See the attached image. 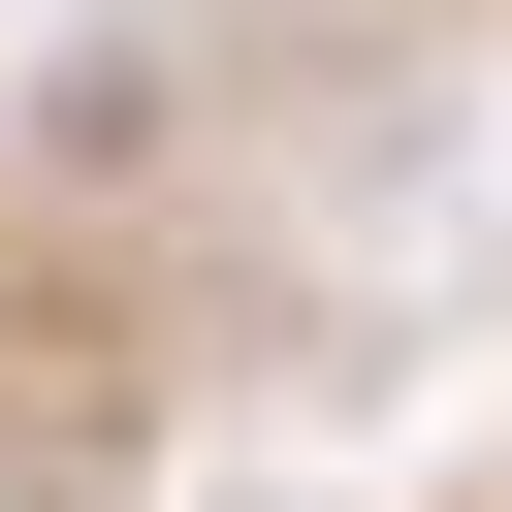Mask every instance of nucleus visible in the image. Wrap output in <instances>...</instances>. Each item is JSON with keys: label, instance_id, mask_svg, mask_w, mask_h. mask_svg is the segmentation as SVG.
<instances>
[{"label": "nucleus", "instance_id": "1", "mask_svg": "<svg viewBox=\"0 0 512 512\" xmlns=\"http://www.w3.org/2000/svg\"><path fill=\"white\" fill-rule=\"evenodd\" d=\"M512 224V0H0V512H224Z\"/></svg>", "mask_w": 512, "mask_h": 512}, {"label": "nucleus", "instance_id": "2", "mask_svg": "<svg viewBox=\"0 0 512 512\" xmlns=\"http://www.w3.org/2000/svg\"><path fill=\"white\" fill-rule=\"evenodd\" d=\"M416 512H512V384H480V416H448V448H416Z\"/></svg>", "mask_w": 512, "mask_h": 512}]
</instances>
